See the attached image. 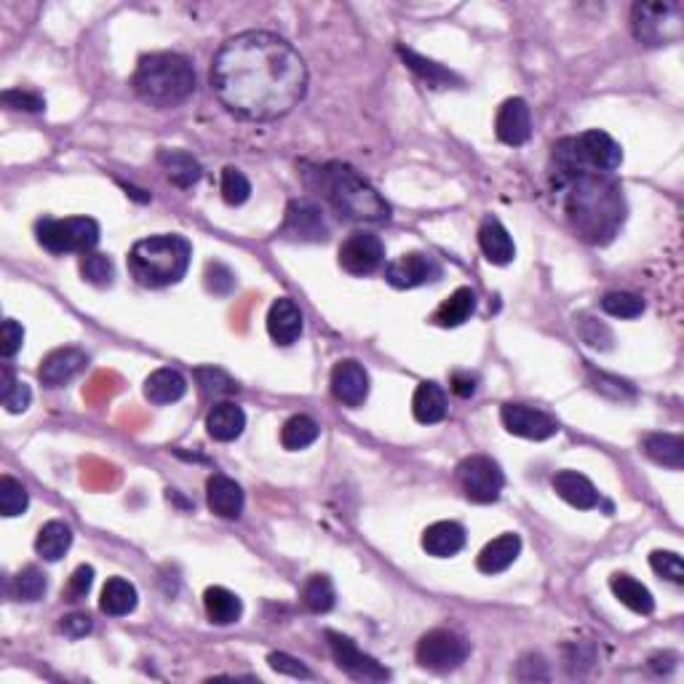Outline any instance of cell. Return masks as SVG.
I'll use <instances>...</instances> for the list:
<instances>
[{"mask_svg": "<svg viewBox=\"0 0 684 684\" xmlns=\"http://www.w3.org/2000/svg\"><path fill=\"white\" fill-rule=\"evenodd\" d=\"M188 393V380L182 372L171 367L155 369L153 375L145 380V399L163 407V404H174Z\"/></svg>", "mask_w": 684, "mask_h": 684, "instance_id": "obj_25", "label": "cell"}, {"mask_svg": "<svg viewBox=\"0 0 684 684\" xmlns=\"http://www.w3.org/2000/svg\"><path fill=\"white\" fill-rule=\"evenodd\" d=\"M222 198L228 201L230 206H241L249 201V196H252V185H249V180H246V174L241 169H236V166H228V169H222Z\"/></svg>", "mask_w": 684, "mask_h": 684, "instance_id": "obj_42", "label": "cell"}, {"mask_svg": "<svg viewBox=\"0 0 684 684\" xmlns=\"http://www.w3.org/2000/svg\"><path fill=\"white\" fill-rule=\"evenodd\" d=\"M3 105L11 107V110H25V113H41L46 110V99L35 91H22V89H9L3 91Z\"/></svg>", "mask_w": 684, "mask_h": 684, "instance_id": "obj_45", "label": "cell"}, {"mask_svg": "<svg viewBox=\"0 0 684 684\" xmlns=\"http://www.w3.org/2000/svg\"><path fill=\"white\" fill-rule=\"evenodd\" d=\"M399 54H401V59H404V65H407L415 75H420V78L431 86V89H441V86H447L449 81H455L452 73H447V70H444L441 65H436V62H428V59L415 54V51L399 49Z\"/></svg>", "mask_w": 684, "mask_h": 684, "instance_id": "obj_37", "label": "cell"}, {"mask_svg": "<svg viewBox=\"0 0 684 684\" xmlns=\"http://www.w3.org/2000/svg\"><path fill=\"white\" fill-rule=\"evenodd\" d=\"M495 134L503 145L522 147L532 137V115L530 105L522 97L505 99L500 110H497Z\"/></svg>", "mask_w": 684, "mask_h": 684, "instance_id": "obj_16", "label": "cell"}, {"mask_svg": "<svg viewBox=\"0 0 684 684\" xmlns=\"http://www.w3.org/2000/svg\"><path fill=\"white\" fill-rule=\"evenodd\" d=\"M479 246L484 257L492 265H508L516 257V246H513L511 233L503 228V222L495 217H487L479 228Z\"/></svg>", "mask_w": 684, "mask_h": 684, "instance_id": "obj_23", "label": "cell"}, {"mask_svg": "<svg viewBox=\"0 0 684 684\" xmlns=\"http://www.w3.org/2000/svg\"><path fill=\"white\" fill-rule=\"evenodd\" d=\"M281 236L286 241H302V244H318L329 238L324 212L321 206L308 201V198H297L286 206L284 225H281Z\"/></svg>", "mask_w": 684, "mask_h": 684, "instance_id": "obj_11", "label": "cell"}, {"mask_svg": "<svg viewBox=\"0 0 684 684\" xmlns=\"http://www.w3.org/2000/svg\"><path fill=\"white\" fill-rule=\"evenodd\" d=\"M412 412H415L417 423H441L447 417V396L441 391V385L431 383V380L417 385L415 396H412Z\"/></svg>", "mask_w": 684, "mask_h": 684, "instance_id": "obj_29", "label": "cell"}, {"mask_svg": "<svg viewBox=\"0 0 684 684\" xmlns=\"http://www.w3.org/2000/svg\"><path fill=\"white\" fill-rule=\"evenodd\" d=\"M302 604L308 607L310 612H329L334 607V586L332 580L326 575H310L302 586Z\"/></svg>", "mask_w": 684, "mask_h": 684, "instance_id": "obj_36", "label": "cell"}, {"mask_svg": "<svg viewBox=\"0 0 684 684\" xmlns=\"http://www.w3.org/2000/svg\"><path fill=\"white\" fill-rule=\"evenodd\" d=\"M465 546V530L457 522H436L423 532V548L436 559H449Z\"/></svg>", "mask_w": 684, "mask_h": 684, "instance_id": "obj_26", "label": "cell"}, {"mask_svg": "<svg viewBox=\"0 0 684 684\" xmlns=\"http://www.w3.org/2000/svg\"><path fill=\"white\" fill-rule=\"evenodd\" d=\"M209 81L228 113L244 121H276L305 97L308 65L284 38L249 30L222 43Z\"/></svg>", "mask_w": 684, "mask_h": 684, "instance_id": "obj_1", "label": "cell"}, {"mask_svg": "<svg viewBox=\"0 0 684 684\" xmlns=\"http://www.w3.org/2000/svg\"><path fill=\"white\" fill-rule=\"evenodd\" d=\"M206 503L222 519H238L244 511V489L225 473H212L206 481Z\"/></svg>", "mask_w": 684, "mask_h": 684, "instance_id": "obj_19", "label": "cell"}, {"mask_svg": "<svg viewBox=\"0 0 684 684\" xmlns=\"http://www.w3.org/2000/svg\"><path fill=\"white\" fill-rule=\"evenodd\" d=\"M318 190L332 204V209L353 222L391 220V206L359 171L348 163L332 161L318 169Z\"/></svg>", "mask_w": 684, "mask_h": 684, "instance_id": "obj_3", "label": "cell"}, {"mask_svg": "<svg viewBox=\"0 0 684 684\" xmlns=\"http://www.w3.org/2000/svg\"><path fill=\"white\" fill-rule=\"evenodd\" d=\"M81 276H83V281H89V284L105 289V286L113 284L115 268H113V262H110V257L89 252V254H83V260H81Z\"/></svg>", "mask_w": 684, "mask_h": 684, "instance_id": "obj_41", "label": "cell"}, {"mask_svg": "<svg viewBox=\"0 0 684 684\" xmlns=\"http://www.w3.org/2000/svg\"><path fill=\"white\" fill-rule=\"evenodd\" d=\"M505 431L530 441H546L559 433V423L543 409L527 407V404H503L500 409Z\"/></svg>", "mask_w": 684, "mask_h": 684, "instance_id": "obj_13", "label": "cell"}, {"mask_svg": "<svg viewBox=\"0 0 684 684\" xmlns=\"http://www.w3.org/2000/svg\"><path fill=\"white\" fill-rule=\"evenodd\" d=\"M196 380H198V385H201V391L209 393V396H233V393L238 391L236 380H230L222 369H214V367L198 369Z\"/></svg>", "mask_w": 684, "mask_h": 684, "instance_id": "obj_43", "label": "cell"}, {"mask_svg": "<svg viewBox=\"0 0 684 684\" xmlns=\"http://www.w3.org/2000/svg\"><path fill=\"white\" fill-rule=\"evenodd\" d=\"M567 217L572 228L588 244H610L626 220L623 190L607 174H583L570 182Z\"/></svg>", "mask_w": 684, "mask_h": 684, "instance_id": "obj_2", "label": "cell"}, {"mask_svg": "<svg viewBox=\"0 0 684 684\" xmlns=\"http://www.w3.org/2000/svg\"><path fill=\"white\" fill-rule=\"evenodd\" d=\"M519 554H522V538L516 532H505L481 548V554L476 556V567L484 575H497V572L508 570L519 559Z\"/></svg>", "mask_w": 684, "mask_h": 684, "instance_id": "obj_21", "label": "cell"}, {"mask_svg": "<svg viewBox=\"0 0 684 684\" xmlns=\"http://www.w3.org/2000/svg\"><path fill=\"white\" fill-rule=\"evenodd\" d=\"M246 428L244 409L233 404V401H220L209 409L206 415V431L214 441H233L238 439Z\"/></svg>", "mask_w": 684, "mask_h": 684, "instance_id": "obj_24", "label": "cell"}, {"mask_svg": "<svg viewBox=\"0 0 684 684\" xmlns=\"http://www.w3.org/2000/svg\"><path fill=\"white\" fill-rule=\"evenodd\" d=\"M302 310L300 305L289 297H278L268 310V334L276 345H292L300 340L302 334Z\"/></svg>", "mask_w": 684, "mask_h": 684, "instance_id": "obj_20", "label": "cell"}, {"mask_svg": "<svg viewBox=\"0 0 684 684\" xmlns=\"http://www.w3.org/2000/svg\"><path fill=\"white\" fill-rule=\"evenodd\" d=\"M644 455L650 457L652 463L666 465L679 471L684 465V439L674 436V433H652L642 444Z\"/></svg>", "mask_w": 684, "mask_h": 684, "instance_id": "obj_32", "label": "cell"}, {"mask_svg": "<svg viewBox=\"0 0 684 684\" xmlns=\"http://www.w3.org/2000/svg\"><path fill=\"white\" fill-rule=\"evenodd\" d=\"M131 86L137 97L150 107H177L188 102L196 91V70L190 65L188 57L182 54H150L139 59Z\"/></svg>", "mask_w": 684, "mask_h": 684, "instance_id": "obj_4", "label": "cell"}, {"mask_svg": "<svg viewBox=\"0 0 684 684\" xmlns=\"http://www.w3.org/2000/svg\"><path fill=\"white\" fill-rule=\"evenodd\" d=\"M91 628H94V623H91V618L86 612H70V615H65L62 623H59V631L65 636H70V639H81V636L91 634Z\"/></svg>", "mask_w": 684, "mask_h": 684, "instance_id": "obj_50", "label": "cell"}, {"mask_svg": "<svg viewBox=\"0 0 684 684\" xmlns=\"http://www.w3.org/2000/svg\"><path fill=\"white\" fill-rule=\"evenodd\" d=\"M473 310H476V292L468 286H460L436 308L431 321L436 326H444V329H455L473 316Z\"/></svg>", "mask_w": 684, "mask_h": 684, "instance_id": "obj_28", "label": "cell"}, {"mask_svg": "<svg viewBox=\"0 0 684 684\" xmlns=\"http://www.w3.org/2000/svg\"><path fill=\"white\" fill-rule=\"evenodd\" d=\"M193 246L182 236H150L131 246L129 273L145 289L180 284L190 268Z\"/></svg>", "mask_w": 684, "mask_h": 684, "instance_id": "obj_5", "label": "cell"}, {"mask_svg": "<svg viewBox=\"0 0 684 684\" xmlns=\"http://www.w3.org/2000/svg\"><path fill=\"white\" fill-rule=\"evenodd\" d=\"M650 567L658 572L660 578L671 580V583H676V586H682L684 583L682 556L674 554V551H652Z\"/></svg>", "mask_w": 684, "mask_h": 684, "instance_id": "obj_44", "label": "cell"}, {"mask_svg": "<svg viewBox=\"0 0 684 684\" xmlns=\"http://www.w3.org/2000/svg\"><path fill=\"white\" fill-rule=\"evenodd\" d=\"M452 391L460 396V399H471L476 393V377L468 375V372H455L452 375Z\"/></svg>", "mask_w": 684, "mask_h": 684, "instance_id": "obj_53", "label": "cell"}, {"mask_svg": "<svg viewBox=\"0 0 684 684\" xmlns=\"http://www.w3.org/2000/svg\"><path fill=\"white\" fill-rule=\"evenodd\" d=\"M91 586H94V567H89V564H81V567H78V570L70 575V580H67L65 599L67 602H81V599H86V594L91 591Z\"/></svg>", "mask_w": 684, "mask_h": 684, "instance_id": "obj_47", "label": "cell"}, {"mask_svg": "<svg viewBox=\"0 0 684 684\" xmlns=\"http://www.w3.org/2000/svg\"><path fill=\"white\" fill-rule=\"evenodd\" d=\"M554 492L562 497L564 503H570L572 508H580V511H591L599 505V492L591 484V479H586L583 473L578 471H559L554 476Z\"/></svg>", "mask_w": 684, "mask_h": 684, "instance_id": "obj_22", "label": "cell"}, {"mask_svg": "<svg viewBox=\"0 0 684 684\" xmlns=\"http://www.w3.org/2000/svg\"><path fill=\"white\" fill-rule=\"evenodd\" d=\"M610 588L612 594H615V599H618L620 604H626L628 610L636 612V615H650V612L655 610V599H652L650 588L642 586V583L631 578V575H623V572L612 575Z\"/></svg>", "mask_w": 684, "mask_h": 684, "instance_id": "obj_30", "label": "cell"}, {"mask_svg": "<svg viewBox=\"0 0 684 684\" xmlns=\"http://www.w3.org/2000/svg\"><path fill=\"white\" fill-rule=\"evenodd\" d=\"M516 676H519L522 682H532V679H548L546 660L540 658V655H524V658L519 660Z\"/></svg>", "mask_w": 684, "mask_h": 684, "instance_id": "obj_52", "label": "cell"}, {"mask_svg": "<svg viewBox=\"0 0 684 684\" xmlns=\"http://www.w3.org/2000/svg\"><path fill=\"white\" fill-rule=\"evenodd\" d=\"M46 588H49V580L38 567H25L14 578V596L19 602H38L46 594Z\"/></svg>", "mask_w": 684, "mask_h": 684, "instance_id": "obj_40", "label": "cell"}, {"mask_svg": "<svg viewBox=\"0 0 684 684\" xmlns=\"http://www.w3.org/2000/svg\"><path fill=\"white\" fill-rule=\"evenodd\" d=\"M318 433H321V428H318V423L313 417L292 415L284 423V428H281V444H284V449H289V452H300V449L316 444Z\"/></svg>", "mask_w": 684, "mask_h": 684, "instance_id": "obj_35", "label": "cell"}, {"mask_svg": "<svg viewBox=\"0 0 684 684\" xmlns=\"http://www.w3.org/2000/svg\"><path fill=\"white\" fill-rule=\"evenodd\" d=\"M268 663L273 671H278V674L294 676V679H310V671L302 666V660L292 658V655H286V652H273L268 658Z\"/></svg>", "mask_w": 684, "mask_h": 684, "instance_id": "obj_49", "label": "cell"}, {"mask_svg": "<svg viewBox=\"0 0 684 684\" xmlns=\"http://www.w3.org/2000/svg\"><path fill=\"white\" fill-rule=\"evenodd\" d=\"M86 364H89V356L81 348H57L43 359L38 377L46 388H62L73 377L81 375Z\"/></svg>", "mask_w": 684, "mask_h": 684, "instance_id": "obj_18", "label": "cell"}, {"mask_svg": "<svg viewBox=\"0 0 684 684\" xmlns=\"http://www.w3.org/2000/svg\"><path fill=\"white\" fill-rule=\"evenodd\" d=\"M471 655V644L463 636L447 628H436L417 642V663L436 674H449L465 663Z\"/></svg>", "mask_w": 684, "mask_h": 684, "instance_id": "obj_9", "label": "cell"}, {"mask_svg": "<svg viewBox=\"0 0 684 684\" xmlns=\"http://www.w3.org/2000/svg\"><path fill=\"white\" fill-rule=\"evenodd\" d=\"M631 30L644 46H671L684 33V9L679 3H636Z\"/></svg>", "mask_w": 684, "mask_h": 684, "instance_id": "obj_6", "label": "cell"}, {"mask_svg": "<svg viewBox=\"0 0 684 684\" xmlns=\"http://www.w3.org/2000/svg\"><path fill=\"white\" fill-rule=\"evenodd\" d=\"M457 484L471 503H495L505 487L503 468L487 455L465 457L463 463L457 465Z\"/></svg>", "mask_w": 684, "mask_h": 684, "instance_id": "obj_8", "label": "cell"}, {"mask_svg": "<svg viewBox=\"0 0 684 684\" xmlns=\"http://www.w3.org/2000/svg\"><path fill=\"white\" fill-rule=\"evenodd\" d=\"M334 399L345 407H361L369 396V375L359 361H340L332 369Z\"/></svg>", "mask_w": 684, "mask_h": 684, "instance_id": "obj_17", "label": "cell"}, {"mask_svg": "<svg viewBox=\"0 0 684 684\" xmlns=\"http://www.w3.org/2000/svg\"><path fill=\"white\" fill-rule=\"evenodd\" d=\"M602 310L612 318H639L644 313V300L631 292H610L602 297Z\"/></svg>", "mask_w": 684, "mask_h": 684, "instance_id": "obj_39", "label": "cell"}, {"mask_svg": "<svg viewBox=\"0 0 684 684\" xmlns=\"http://www.w3.org/2000/svg\"><path fill=\"white\" fill-rule=\"evenodd\" d=\"M38 244L51 254H89L99 244V225L91 217H67V220H46L38 222L35 228Z\"/></svg>", "mask_w": 684, "mask_h": 684, "instance_id": "obj_7", "label": "cell"}, {"mask_svg": "<svg viewBox=\"0 0 684 684\" xmlns=\"http://www.w3.org/2000/svg\"><path fill=\"white\" fill-rule=\"evenodd\" d=\"M385 278L396 289H417V286L431 284V281L441 278V265L431 254L409 252L401 254L399 260L388 262Z\"/></svg>", "mask_w": 684, "mask_h": 684, "instance_id": "obj_14", "label": "cell"}, {"mask_svg": "<svg viewBox=\"0 0 684 684\" xmlns=\"http://www.w3.org/2000/svg\"><path fill=\"white\" fill-rule=\"evenodd\" d=\"M326 639H329V650H332L337 666H340L345 674H351L353 679H364V682H385V679L391 676L383 663H377L372 655L361 652L359 647H356V642L348 639V636L337 634V631H326Z\"/></svg>", "mask_w": 684, "mask_h": 684, "instance_id": "obj_12", "label": "cell"}, {"mask_svg": "<svg viewBox=\"0 0 684 684\" xmlns=\"http://www.w3.org/2000/svg\"><path fill=\"white\" fill-rule=\"evenodd\" d=\"M158 163H161L163 171H166V177L171 180V185H177V188L182 190L198 185L201 174H204L201 163H198L188 150H161V153H158Z\"/></svg>", "mask_w": 684, "mask_h": 684, "instance_id": "obj_27", "label": "cell"}, {"mask_svg": "<svg viewBox=\"0 0 684 684\" xmlns=\"http://www.w3.org/2000/svg\"><path fill=\"white\" fill-rule=\"evenodd\" d=\"M385 260L383 241L372 233H353L340 246V268L351 276H369Z\"/></svg>", "mask_w": 684, "mask_h": 684, "instance_id": "obj_15", "label": "cell"}, {"mask_svg": "<svg viewBox=\"0 0 684 684\" xmlns=\"http://www.w3.org/2000/svg\"><path fill=\"white\" fill-rule=\"evenodd\" d=\"M70 546H73V530L59 519L43 524L38 538H35V551L46 562H59L70 551Z\"/></svg>", "mask_w": 684, "mask_h": 684, "instance_id": "obj_31", "label": "cell"}, {"mask_svg": "<svg viewBox=\"0 0 684 684\" xmlns=\"http://www.w3.org/2000/svg\"><path fill=\"white\" fill-rule=\"evenodd\" d=\"M204 607H206L209 620L217 623V626H230V623H238L241 612H244L241 599H238L233 591H228V588H222V586L206 588Z\"/></svg>", "mask_w": 684, "mask_h": 684, "instance_id": "obj_33", "label": "cell"}, {"mask_svg": "<svg viewBox=\"0 0 684 684\" xmlns=\"http://www.w3.org/2000/svg\"><path fill=\"white\" fill-rule=\"evenodd\" d=\"M137 602V588L131 586L129 580L110 578L105 583V588H102L99 607H102V612H107V615H113V618H123V615H129V612L137 610Z\"/></svg>", "mask_w": 684, "mask_h": 684, "instance_id": "obj_34", "label": "cell"}, {"mask_svg": "<svg viewBox=\"0 0 684 684\" xmlns=\"http://www.w3.org/2000/svg\"><path fill=\"white\" fill-rule=\"evenodd\" d=\"M3 407L9 409L11 415H19V412H25L27 407H30V401H33V391H30V385L25 383H14V388H11L6 396H3Z\"/></svg>", "mask_w": 684, "mask_h": 684, "instance_id": "obj_51", "label": "cell"}, {"mask_svg": "<svg viewBox=\"0 0 684 684\" xmlns=\"http://www.w3.org/2000/svg\"><path fill=\"white\" fill-rule=\"evenodd\" d=\"M206 289L214 294H230L236 289V276L228 265L222 262H209L206 265Z\"/></svg>", "mask_w": 684, "mask_h": 684, "instance_id": "obj_46", "label": "cell"}, {"mask_svg": "<svg viewBox=\"0 0 684 684\" xmlns=\"http://www.w3.org/2000/svg\"><path fill=\"white\" fill-rule=\"evenodd\" d=\"M572 150L583 174H610L623 163V150L607 131H583L580 137H572Z\"/></svg>", "mask_w": 684, "mask_h": 684, "instance_id": "obj_10", "label": "cell"}, {"mask_svg": "<svg viewBox=\"0 0 684 684\" xmlns=\"http://www.w3.org/2000/svg\"><path fill=\"white\" fill-rule=\"evenodd\" d=\"M27 505H30V495L22 487V481L14 476H0V513L6 519H14L27 511Z\"/></svg>", "mask_w": 684, "mask_h": 684, "instance_id": "obj_38", "label": "cell"}, {"mask_svg": "<svg viewBox=\"0 0 684 684\" xmlns=\"http://www.w3.org/2000/svg\"><path fill=\"white\" fill-rule=\"evenodd\" d=\"M22 342H25L22 324H17L14 318H6L3 326H0V353H3V359H11L22 348Z\"/></svg>", "mask_w": 684, "mask_h": 684, "instance_id": "obj_48", "label": "cell"}]
</instances>
